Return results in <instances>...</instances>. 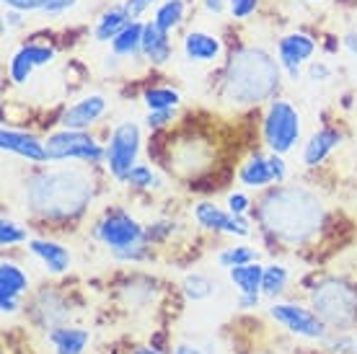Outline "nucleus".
<instances>
[{"mask_svg": "<svg viewBox=\"0 0 357 354\" xmlns=\"http://www.w3.org/2000/svg\"><path fill=\"white\" fill-rule=\"evenodd\" d=\"M257 220L261 231L277 243L303 246L321 233L326 210L319 194H313L305 186H277L261 197Z\"/></svg>", "mask_w": 357, "mask_h": 354, "instance_id": "obj_1", "label": "nucleus"}, {"mask_svg": "<svg viewBox=\"0 0 357 354\" xmlns=\"http://www.w3.org/2000/svg\"><path fill=\"white\" fill-rule=\"evenodd\" d=\"M93 199V178L83 169L42 171L26 181V207L42 220L68 222L81 217Z\"/></svg>", "mask_w": 357, "mask_h": 354, "instance_id": "obj_2", "label": "nucleus"}, {"mask_svg": "<svg viewBox=\"0 0 357 354\" xmlns=\"http://www.w3.org/2000/svg\"><path fill=\"white\" fill-rule=\"evenodd\" d=\"M280 86V65L259 47H241L228 57L223 98L231 107H257Z\"/></svg>", "mask_w": 357, "mask_h": 354, "instance_id": "obj_3", "label": "nucleus"}, {"mask_svg": "<svg viewBox=\"0 0 357 354\" xmlns=\"http://www.w3.org/2000/svg\"><path fill=\"white\" fill-rule=\"evenodd\" d=\"M313 313L331 328H349L357 321V287L329 277L311 293Z\"/></svg>", "mask_w": 357, "mask_h": 354, "instance_id": "obj_4", "label": "nucleus"}, {"mask_svg": "<svg viewBox=\"0 0 357 354\" xmlns=\"http://www.w3.org/2000/svg\"><path fill=\"white\" fill-rule=\"evenodd\" d=\"M303 119L298 114V109L290 104V101H282V98H275L267 107V114H264V122H261V132H264V142L267 148L277 155H285L298 145L301 140V127Z\"/></svg>", "mask_w": 357, "mask_h": 354, "instance_id": "obj_5", "label": "nucleus"}, {"mask_svg": "<svg viewBox=\"0 0 357 354\" xmlns=\"http://www.w3.org/2000/svg\"><path fill=\"white\" fill-rule=\"evenodd\" d=\"M50 160H86L98 163L107 158V148H101L86 130H57L45 140Z\"/></svg>", "mask_w": 357, "mask_h": 354, "instance_id": "obj_6", "label": "nucleus"}, {"mask_svg": "<svg viewBox=\"0 0 357 354\" xmlns=\"http://www.w3.org/2000/svg\"><path fill=\"white\" fill-rule=\"evenodd\" d=\"M93 236H96L104 246L112 248L114 254H122L127 248H135L143 243L145 228L135 220L132 215H127L125 210H109V213H104V217L96 222Z\"/></svg>", "mask_w": 357, "mask_h": 354, "instance_id": "obj_7", "label": "nucleus"}, {"mask_svg": "<svg viewBox=\"0 0 357 354\" xmlns=\"http://www.w3.org/2000/svg\"><path fill=\"white\" fill-rule=\"evenodd\" d=\"M140 153V127L135 122H122L114 127L107 145V169L116 181H125Z\"/></svg>", "mask_w": 357, "mask_h": 354, "instance_id": "obj_8", "label": "nucleus"}, {"mask_svg": "<svg viewBox=\"0 0 357 354\" xmlns=\"http://www.w3.org/2000/svg\"><path fill=\"white\" fill-rule=\"evenodd\" d=\"M269 316L285 326L290 334L301 339H311V341H319V339L326 337V323H324L313 310L303 308V305H295V302H275L269 308Z\"/></svg>", "mask_w": 357, "mask_h": 354, "instance_id": "obj_9", "label": "nucleus"}, {"mask_svg": "<svg viewBox=\"0 0 357 354\" xmlns=\"http://www.w3.org/2000/svg\"><path fill=\"white\" fill-rule=\"evenodd\" d=\"M195 220L199 228L210 233H228V236H238V238H249V222L233 213H225L213 202H199L195 204Z\"/></svg>", "mask_w": 357, "mask_h": 354, "instance_id": "obj_10", "label": "nucleus"}, {"mask_svg": "<svg viewBox=\"0 0 357 354\" xmlns=\"http://www.w3.org/2000/svg\"><path fill=\"white\" fill-rule=\"evenodd\" d=\"M313 52H316V39L303 31H293V34H285L277 45V54H280V65L287 70V75L293 80L301 78V68L311 60Z\"/></svg>", "mask_w": 357, "mask_h": 354, "instance_id": "obj_11", "label": "nucleus"}, {"mask_svg": "<svg viewBox=\"0 0 357 354\" xmlns=\"http://www.w3.org/2000/svg\"><path fill=\"white\" fill-rule=\"evenodd\" d=\"M54 60V49L50 45H24L21 49L13 52L8 65V75L13 83L24 86L31 75H34L36 68H45Z\"/></svg>", "mask_w": 357, "mask_h": 354, "instance_id": "obj_12", "label": "nucleus"}, {"mask_svg": "<svg viewBox=\"0 0 357 354\" xmlns=\"http://www.w3.org/2000/svg\"><path fill=\"white\" fill-rule=\"evenodd\" d=\"M104 111H107V98L91 93V96H83L81 101H75L73 107L65 109L60 124L65 130H89L91 124L104 116Z\"/></svg>", "mask_w": 357, "mask_h": 354, "instance_id": "obj_13", "label": "nucleus"}, {"mask_svg": "<svg viewBox=\"0 0 357 354\" xmlns=\"http://www.w3.org/2000/svg\"><path fill=\"white\" fill-rule=\"evenodd\" d=\"M0 148L6 153H13L18 158H26L31 163H45L47 158V145L39 137L29 132H16V130H3L0 132Z\"/></svg>", "mask_w": 357, "mask_h": 354, "instance_id": "obj_14", "label": "nucleus"}, {"mask_svg": "<svg viewBox=\"0 0 357 354\" xmlns=\"http://www.w3.org/2000/svg\"><path fill=\"white\" fill-rule=\"evenodd\" d=\"M29 251H31V254L47 266V272H52V275H65V272L70 269V261H73L70 251H68L63 243H57V240L31 238L29 240Z\"/></svg>", "mask_w": 357, "mask_h": 354, "instance_id": "obj_15", "label": "nucleus"}, {"mask_svg": "<svg viewBox=\"0 0 357 354\" xmlns=\"http://www.w3.org/2000/svg\"><path fill=\"white\" fill-rule=\"evenodd\" d=\"M223 52V42L207 31H189L184 36V57L189 62H215Z\"/></svg>", "mask_w": 357, "mask_h": 354, "instance_id": "obj_16", "label": "nucleus"}, {"mask_svg": "<svg viewBox=\"0 0 357 354\" xmlns=\"http://www.w3.org/2000/svg\"><path fill=\"white\" fill-rule=\"evenodd\" d=\"M143 54L151 65H166L171 60V42H169V31H163L161 26H155L153 21L145 24L143 31Z\"/></svg>", "mask_w": 357, "mask_h": 354, "instance_id": "obj_17", "label": "nucleus"}, {"mask_svg": "<svg viewBox=\"0 0 357 354\" xmlns=\"http://www.w3.org/2000/svg\"><path fill=\"white\" fill-rule=\"evenodd\" d=\"M238 181H241L246 189H264L275 181V171H272V160L269 155H251L241 169H238Z\"/></svg>", "mask_w": 357, "mask_h": 354, "instance_id": "obj_18", "label": "nucleus"}, {"mask_svg": "<svg viewBox=\"0 0 357 354\" xmlns=\"http://www.w3.org/2000/svg\"><path fill=\"white\" fill-rule=\"evenodd\" d=\"M91 341V334L78 326H57L50 331V344L54 354H83Z\"/></svg>", "mask_w": 357, "mask_h": 354, "instance_id": "obj_19", "label": "nucleus"}, {"mask_svg": "<svg viewBox=\"0 0 357 354\" xmlns=\"http://www.w3.org/2000/svg\"><path fill=\"white\" fill-rule=\"evenodd\" d=\"M342 142V134L340 130H331V127H324V130H319V132L311 134V140H308V145H305L303 151V163L305 166H319V163H324V160L329 158V153L337 148Z\"/></svg>", "mask_w": 357, "mask_h": 354, "instance_id": "obj_20", "label": "nucleus"}, {"mask_svg": "<svg viewBox=\"0 0 357 354\" xmlns=\"http://www.w3.org/2000/svg\"><path fill=\"white\" fill-rule=\"evenodd\" d=\"M231 282L236 284V290L241 293V298H257L261 293V279H264V266L251 261V264H241L228 269Z\"/></svg>", "mask_w": 357, "mask_h": 354, "instance_id": "obj_21", "label": "nucleus"}, {"mask_svg": "<svg viewBox=\"0 0 357 354\" xmlns=\"http://www.w3.org/2000/svg\"><path fill=\"white\" fill-rule=\"evenodd\" d=\"M143 31H145V24L143 21H130L119 34L109 42L112 45V52L116 57H132V54L143 52Z\"/></svg>", "mask_w": 357, "mask_h": 354, "instance_id": "obj_22", "label": "nucleus"}, {"mask_svg": "<svg viewBox=\"0 0 357 354\" xmlns=\"http://www.w3.org/2000/svg\"><path fill=\"white\" fill-rule=\"evenodd\" d=\"M130 21H132V18H130L125 6H114V8L104 10V13L98 16L96 26H93V36H96L98 42H112Z\"/></svg>", "mask_w": 357, "mask_h": 354, "instance_id": "obj_23", "label": "nucleus"}, {"mask_svg": "<svg viewBox=\"0 0 357 354\" xmlns=\"http://www.w3.org/2000/svg\"><path fill=\"white\" fill-rule=\"evenodd\" d=\"M29 290V277L21 266L10 264V261H3L0 264V295H13V298H21V295Z\"/></svg>", "mask_w": 357, "mask_h": 354, "instance_id": "obj_24", "label": "nucleus"}, {"mask_svg": "<svg viewBox=\"0 0 357 354\" xmlns=\"http://www.w3.org/2000/svg\"><path fill=\"white\" fill-rule=\"evenodd\" d=\"M184 13H187V6L184 0H163L161 6L155 8V16H153V24L161 26L163 31H174L176 26H181L184 21Z\"/></svg>", "mask_w": 357, "mask_h": 354, "instance_id": "obj_25", "label": "nucleus"}, {"mask_svg": "<svg viewBox=\"0 0 357 354\" xmlns=\"http://www.w3.org/2000/svg\"><path fill=\"white\" fill-rule=\"evenodd\" d=\"M143 101L148 111H169V109H176L181 104V93L176 88H169V86H153L143 93Z\"/></svg>", "mask_w": 357, "mask_h": 354, "instance_id": "obj_26", "label": "nucleus"}, {"mask_svg": "<svg viewBox=\"0 0 357 354\" xmlns=\"http://www.w3.org/2000/svg\"><path fill=\"white\" fill-rule=\"evenodd\" d=\"M287 266L282 264H269L264 266V279H261V295H269V298H275L280 295L282 290L287 287Z\"/></svg>", "mask_w": 357, "mask_h": 354, "instance_id": "obj_27", "label": "nucleus"}, {"mask_svg": "<svg viewBox=\"0 0 357 354\" xmlns=\"http://www.w3.org/2000/svg\"><path fill=\"white\" fill-rule=\"evenodd\" d=\"M213 290H215L213 279L205 275H199V272L184 277V295H187L189 300H195V302L207 300V298L213 295Z\"/></svg>", "mask_w": 357, "mask_h": 354, "instance_id": "obj_28", "label": "nucleus"}, {"mask_svg": "<svg viewBox=\"0 0 357 354\" xmlns=\"http://www.w3.org/2000/svg\"><path fill=\"white\" fill-rule=\"evenodd\" d=\"M257 259V251L251 246H233L225 248L218 254V264L225 266V269H233V266H241V264H251Z\"/></svg>", "mask_w": 357, "mask_h": 354, "instance_id": "obj_29", "label": "nucleus"}, {"mask_svg": "<svg viewBox=\"0 0 357 354\" xmlns=\"http://www.w3.org/2000/svg\"><path fill=\"white\" fill-rule=\"evenodd\" d=\"M125 184H130L132 189H158V176L153 174L151 166H140V163H135L132 171L127 174Z\"/></svg>", "mask_w": 357, "mask_h": 354, "instance_id": "obj_30", "label": "nucleus"}, {"mask_svg": "<svg viewBox=\"0 0 357 354\" xmlns=\"http://www.w3.org/2000/svg\"><path fill=\"white\" fill-rule=\"evenodd\" d=\"M26 228L18 225L13 220H3L0 222V246L8 248V246H18V243H26Z\"/></svg>", "mask_w": 357, "mask_h": 354, "instance_id": "obj_31", "label": "nucleus"}, {"mask_svg": "<svg viewBox=\"0 0 357 354\" xmlns=\"http://www.w3.org/2000/svg\"><path fill=\"white\" fill-rule=\"evenodd\" d=\"M233 18H249L254 10L259 8V0H228Z\"/></svg>", "mask_w": 357, "mask_h": 354, "instance_id": "obj_32", "label": "nucleus"}, {"mask_svg": "<svg viewBox=\"0 0 357 354\" xmlns=\"http://www.w3.org/2000/svg\"><path fill=\"white\" fill-rule=\"evenodd\" d=\"M249 207H251V199L243 194V192H233V194L228 197V213L243 217V215L249 213Z\"/></svg>", "mask_w": 357, "mask_h": 354, "instance_id": "obj_33", "label": "nucleus"}, {"mask_svg": "<svg viewBox=\"0 0 357 354\" xmlns=\"http://www.w3.org/2000/svg\"><path fill=\"white\" fill-rule=\"evenodd\" d=\"M6 8L18 10V13H26V10H45L47 0H3Z\"/></svg>", "mask_w": 357, "mask_h": 354, "instance_id": "obj_34", "label": "nucleus"}, {"mask_svg": "<svg viewBox=\"0 0 357 354\" xmlns=\"http://www.w3.org/2000/svg\"><path fill=\"white\" fill-rule=\"evenodd\" d=\"M174 116H176V109H169V111H151V114H148V127H151V130H161V127L174 122Z\"/></svg>", "mask_w": 357, "mask_h": 354, "instance_id": "obj_35", "label": "nucleus"}, {"mask_svg": "<svg viewBox=\"0 0 357 354\" xmlns=\"http://www.w3.org/2000/svg\"><path fill=\"white\" fill-rule=\"evenodd\" d=\"M155 0H125V8H127V13H130V18H140L145 13V10L151 8Z\"/></svg>", "mask_w": 357, "mask_h": 354, "instance_id": "obj_36", "label": "nucleus"}, {"mask_svg": "<svg viewBox=\"0 0 357 354\" xmlns=\"http://www.w3.org/2000/svg\"><path fill=\"white\" fill-rule=\"evenodd\" d=\"M75 3H78V0H47L45 13H50V16H57V13H65V10H70Z\"/></svg>", "mask_w": 357, "mask_h": 354, "instance_id": "obj_37", "label": "nucleus"}, {"mask_svg": "<svg viewBox=\"0 0 357 354\" xmlns=\"http://www.w3.org/2000/svg\"><path fill=\"white\" fill-rule=\"evenodd\" d=\"M269 160H272V171H275V181L277 184H282L287 178V169H285V160H282V155H277V153H272L269 155Z\"/></svg>", "mask_w": 357, "mask_h": 354, "instance_id": "obj_38", "label": "nucleus"}, {"mask_svg": "<svg viewBox=\"0 0 357 354\" xmlns=\"http://www.w3.org/2000/svg\"><path fill=\"white\" fill-rule=\"evenodd\" d=\"M0 310L8 316V313H16L18 310V298L13 295H0Z\"/></svg>", "mask_w": 357, "mask_h": 354, "instance_id": "obj_39", "label": "nucleus"}, {"mask_svg": "<svg viewBox=\"0 0 357 354\" xmlns=\"http://www.w3.org/2000/svg\"><path fill=\"white\" fill-rule=\"evenodd\" d=\"M223 8H225V0H205V10L207 13H223Z\"/></svg>", "mask_w": 357, "mask_h": 354, "instance_id": "obj_40", "label": "nucleus"}, {"mask_svg": "<svg viewBox=\"0 0 357 354\" xmlns=\"http://www.w3.org/2000/svg\"><path fill=\"white\" fill-rule=\"evenodd\" d=\"M308 75H311L313 80L316 78H329V68H324V65H316V62H313L311 65V70H308Z\"/></svg>", "mask_w": 357, "mask_h": 354, "instance_id": "obj_41", "label": "nucleus"}, {"mask_svg": "<svg viewBox=\"0 0 357 354\" xmlns=\"http://www.w3.org/2000/svg\"><path fill=\"white\" fill-rule=\"evenodd\" d=\"M344 47H347V49H349L352 54H357V34H355V31L344 36Z\"/></svg>", "mask_w": 357, "mask_h": 354, "instance_id": "obj_42", "label": "nucleus"}, {"mask_svg": "<svg viewBox=\"0 0 357 354\" xmlns=\"http://www.w3.org/2000/svg\"><path fill=\"white\" fill-rule=\"evenodd\" d=\"M174 354H202V352L192 344H178L176 349H174Z\"/></svg>", "mask_w": 357, "mask_h": 354, "instance_id": "obj_43", "label": "nucleus"}, {"mask_svg": "<svg viewBox=\"0 0 357 354\" xmlns=\"http://www.w3.org/2000/svg\"><path fill=\"white\" fill-rule=\"evenodd\" d=\"M241 305L243 308H257L259 305V295L257 298H241Z\"/></svg>", "mask_w": 357, "mask_h": 354, "instance_id": "obj_44", "label": "nucleus"}, {"mask_svg": "<svg viewBox=\"0 0 357 354\" xmlns=\"http://www.w3.org/2000/svg\"><path fill=\"white\" fill-rule=\"evenodd\" d=\"M132 354H161L158 349H151V346H140V349H135Z\"/></svg>", "mask_w": 357, "mask_h": 354, "instance_id": "obj_45", "label": "nucleus"}, {"mask_svg": "<svg viewBox=\"0 0 357 354\" xmlns=\"http://www.w3.org/2000/svg\"><path fill=\"white\" fill-rule=\"evenodd\" d=\"M305 3H319V0H305Z\"/></svg>", "mask_w": 357, "mask_h": 354, "instance_id": "obj_46", "label": "nucleus"}, {"mask_svg": "<svg viewBox=\"0 0 357 354\" xmlns=\"http://www.w3.org/2000/svg\"><path fill=\"white\" fill-rule=\"evenodd\" d=\"M355 354H357V339H355Z\"/></svg>", "mask_w": 357, "mask_h": 354, "instance_id": "obj_47", "label": "nucleus"}]
</instances>
